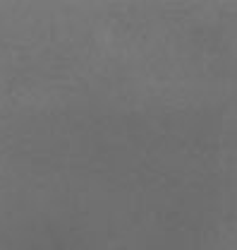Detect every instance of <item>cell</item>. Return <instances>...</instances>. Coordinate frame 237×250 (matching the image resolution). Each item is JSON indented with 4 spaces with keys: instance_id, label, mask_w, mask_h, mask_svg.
Here are the masks:
<instances>
[]
</instances>
